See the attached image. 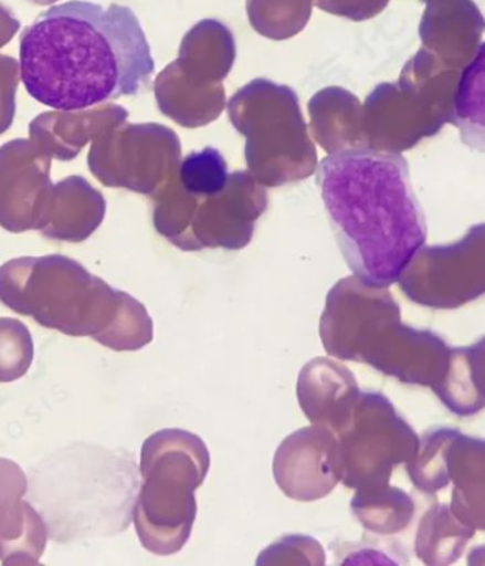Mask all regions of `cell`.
I'll use <instances>...</instances> for the list:
<instances>
[{"label":"cell","instance_id":"30bf717a","mask_svg":"<svg viewBox=\"0 0 485 566\" xmlns=\"http://www.w3.org/2000/svg\"><path fill=\"white\" fill-rule=\"evenodd\" d=\"M450 349L437 334L409 327L399 315L378 328L359 363L400 382L434 389L446 374Z\"/></svg>","mask_w":485,"mask_h":566},{"label":"cell","instance_id":"83f0119b","mask_svg":"<svg viewBox=\"0 0 485 566\" xmlns=\"http://www.w3.org/2000/svg\"><path fill=\"white\" fill-rule=\"evenodd\" d=\"M19 29L20 22L12 10L0 3V49L7 46L10 40L17 36Z\"/></svg>","mask_w":485,"mask_h":566},{"label":"cell","instance_id":"f546056e","mask_svg":"<svg viewBox=\"0 0 485 566\" xmlns=\"http://www.w3.org/2000/svg\"><path fill=\"white\" fill-rule=\"evenodd\" d=\"M423 2H426V3H428V2H432V0H423Z\"/></svg>","mask_w":485,"mask_h":566},{"label":"cell","instance_id":"ba28073f","mask_svg":"<svg viewBox=\"0 0 485 566\" xmlns=\"http://www.w3.org/2000/svg\"><path fill=\"white\" fill-rule=\"evenodd\" d=\"M52 161L30 138L0 147V228L10 233L39 230L54 188Z\"/></svg>","mask_w":485,"mask_h":566},{"label":"cell","instance_id":"e0dca14e","mask_svg":"<svg viewBox=\"0 0 485 566\" xmlns=\"http://www.w3.org/2000/svg\"><path fill=\"white\" fill-rule=\"evenodd\" d=\"M446 475L453 484L454 515L476 531H485V439L454 430L446 452Z\"/></svg>","mask_w":485,"mask_h":566},{"label":"cell","instance_id":"f1b7e54d","mask_svg":"<svg viewBox=\"0 0 485 566\" xmlns=\"http://www.w3.org/2000/svg\"><path fill=\"white\" fill-rule=\"evenodd\" d=\"M32 2L40 4V7H49V4L56 3L59 0H32Z\"/></svg>","mask_w":485,"mask_h":566},{"label":"cell","instance_id":"5b68a950","mask_svg":"<svg viewBox=\"0 0 485 566\" xmlns=\"http://www.w3.org/2000/svg\"><path fill=\"white\" fill-rule=\"evenodd\" d=\"M458 76L420 48L399 82L381 85L368 99L373 148L400 154L452 124Z\"/></svg>","mask_w":485,"mask_h":566},{"label":"cell","instance_id":"d6986e66","mask_svg":"<svg viewBox=\"0 0 485 566\" xmlns=\"http://www.w3.org/2000/svg\"><path fill=\"white\" fill-rule=\"evenodd\" d=\"M476 530L462 523L447 504L436 503L420 520L414 551L426 565L457 563Z\"/></svg>","mask_w":485,"mask_h":566},{"label":"cell","instance_id":"5bb4252c","mask_svg":"<svg viewBox=\"0 0 485 566\" xmlns=\"http://www.w3.org/2000/svg\"><path fill=\"white\" fill-rule=\"evenodd\" d=\"M359 385L345 365L329 358H314L298 375L299 408L313 424L337 433L357 402Z\"/></svg>","mask_w":485,"mask_h":566},{"label":"cell","instance_id":"7c38bea8","mask_svg":"<svg viewBox=\"0 0 485 566\" xmlns=\"http://www.w3.org/2000/svg\"><path fill=\"white\" fill-rule=\"evenodd\" d=\"M28 479L19 464L0 458V560L3 565H38L46 549L48 528L23 495Z\"/></svg>","mask_w":485,"mask_h":566},{"label":"cell","instance_id":"44dd1931","mask_svg":"<svg viewBox=\"0 0 485 566\" xmlns=\"http://www.w3.org/2000/svg\"><path fill=\"white\" fill-rule=\"evenodd\" d=\"M351 510L363 528L375 534L393 535L412 523L414 503L407 491L387 484L355 491Z\"/></svg>","mask_w":485,"mask_h":566},{"label":"cell","instance_id":"6da1fadb","mask_svg":"<svg viewBox=\"0 0 485 566\" xmlns=\"http://www.w3.org/2000/svg\"><path fill=\"white\" fill-rule=\"evenodd\" d=\"M20 78L30 97L76 112L137 95L155 62L134 10L70 0L40 13L19 43Z\"/></svg>","mask_w":485,"mask_h":566},{"label":"cell","instance_id":"7402d4cb","mask_svg":"<svg viewBox=\"0 0 485 566\" xmlns=\"http://www.w3.org/2000/svg\"><path fill=\"white\" fill-rule=\"evenodd\" d=\"M454 430L456 429L429 430L420 438L417 454L407 463L410 482L423 493L436 494L449 485L446 452Z\"/></svg>","mask_w":485,"mask_h":566},{"label":"cell","instance_id":"52a82bcc","mask_svg":"<svg viewBox=\"0 0 485 566\" xmlns=\"http://www.w3.org/2000/svg\"><path fill=\"white\" fill-rule=\"evenodd\" d=\"M410 302L434 310L463 307L485 294V223L458 242L423 245L399 279Z\"/></svg>","mask_w":485,"mask_h":566},{"label":"cell","instance_id":"8fae6325","mask_svg":"<svg viewBox=\"0 0 485 566\" xmlns=\"http://www.w3.org/2000/svg\"><path fill=\"white\" fill-rule=\"evenodd\" d=\"M273 473L288 499L309 503L327 497L341 483L337 436L319 424L289 434L274 455Z\"/></svg>","mask_w":485,"mask_h":566},{"label":"cell","instance_id":"484cf974","mask_svg":"<svg viewBox=\"0 0 485 566\" xmlns=\"http://www.w3.org/2000/svg\"><path fill=\"white\" fill-rule=\"evenodd\" d=\"M19 82L18 60L0 54V135L7 133L14 122Z\"/></svg>","mask_w":485,"mask_h":566},{"label":"cell","instance_id":"8992f818","mask_svg":"<svg viewBox=\"0 0 485 566\" xmlns=\"http://www.w3.org/2000/svg\"><path fill=\"white\" fill-rule=\"evenodd\" d=\"M338 439L339 473L345 488L355 491L382 488L393 470L417 454L420 438L379 392H359Z\"/></svg>","mask_w":485,"mask_h":566},{"label":"cell","instance_id":"277c9868","mask_svg":"<svg viewBox=\"0 0 485 566\" xmlns=\"http://www.w3.org/2000/svg\"><path fill=\"white\" fill-rule=\"evenodd\" d=\"M209 468L207 444L188 430H159L145 440L143 485L133 514L138 538L149 553L169 557L187 545L198 513L194 491Z\"/></svg>","mask_w":485,"mask_h":566},{"label":"cell","instance_id":"9c48e42d","mask_svg":"<svg viewBox=\"0 0 485 566\" xmlns=\"http://www.w3.org/2000/svg\"><path fill=\"white\" fill-rule=\"evenodd\" d=\"M398 313L388 289L365 284L355 275L344 279L329 292L319 322L324 349L334 358L358 363L373 329Z\"/></svg>","mask_w":485,"mask_h":566},{"label":"cell","instance_id":"3957f363","mask_svg":"<svg viewBox=\"0 0 485 566\" xmlns=\"http://www.w3.org/2000/svg\"><path fill=\"white\" fill-rule=\"evenodd\" d=\"M0 303L70 337H92L117 353L154 339L144 304L62 254L18 258L0 265Z\"/></svg>","mask_w":485,"mask_h":566},{"label":"cell","instance_id":"ac0fdd59","mask_svg":"<svg viewBox=\"0 0 485 566\" xmlns=\"http://www.w3.org/2000/svg\"><path fill=\"white\" fill-rule=\"evenodd\" d=\"M450 412L473 416L485 408V335L468 347L450 349L446 374L432 389Z\"/></svg>","mask_w":485,"mask_h":566},{"label":"cell","instance_id":"7a4b0ae2","mask_svg":"<svg viewBox=\"0 0 485 566\" xmlns=\"http://www.w3.org/2000/svg\"><path fill=\"white\" fill-rule=\"evenodd\" d=\"M317 180L355 277L373 287L398 283L428 239L407 159L373 147L339 149L319 163Z\"/></svg>","mask_w":485,"mask_h":566},{"label":"cell","instance_id":"d4e9b609","mask_svg":"<svg viewBox=\"0 0 485 566\" xmlns=\"http://www.w3.org/2000/svg\"><path fill=\"white\" fill-rule=\"evenodd\" d=\"M33 358L34 344L27 325L19 319L0 318V384L24 377Z\"/></svg>","mask_w":485,"mask_h":566},{"label":"cell","instance_id":"4316f807","mask_svg":"<svg viewBox=\"0 0 485 566\" xmlns=\"http://www.w3.org/2000/svg\"><path fill=\"white\" fill-rule=\"evenodd\" d=\"M388 3L389 0H315V4L325 12L357 22L377 17Z\"/></svg>","mask_w":485,"mask_h":566},{"label":"cell","instance_id":"2e32d148","mask_svg":"<svg viewBox=\"0 0 485 566\" xmlns=\"http://www.w3.org/2000/svg\"><path fill=\"white\" fill-rule=\"evenodd\" d=\"M105 200L83 177H67L54 185L39 232L59 242L80 243L102 224Z\"/></svg>","mask_w":485,"mask_h":566},{"label":"cell","instance_id":"cb8c5ba5","mask_svg":"<svg viewBox=\"0 0 485 566\" xmlns=\"http://www.w3.org/2000/svg\"><path fill=\"white\" fill-rule=\"evenodd\" d=\"M313 0H247L250 22L267 36H289L312 17Z\"/></svg>","mask_w":485,"mask_h":566},{"label":"cell","instance_id":"603a6c76","mask_svg":"<svg viewBox=\"0 0 485 566\" xmlns=\"http://www.w3.org/2000/svg\"><path fill=\"white\" fill-rule=\"evenodd\" d=\"M230 178L226 159L213 147L188 154L179 165L182 188L193 197L222 195L228 189Z\"/></svg>","mask_w":485,"mask_h":566},{"label":"cell","instance_id":"ffe728a7","mask_svg":"<svg viewBox=\"0 0 485 566\" xmlns=\"http://www.w3.org/2000/svg\"><path fill=\"white\" fill-rule=\"evenodd\" d=\"M452 124L466 147L485 154V42L460 72Z\"/></svg>","mask_w":485,"mask_h":566},{"label":"cell","instance_id":"4fadbf2b","mask_svg":"<svg viewBox=\"0 0 485 566\" xmlns=\"http://www.w3.org/2000/svg\"><path fill=\"white\" fill-rule=\"evenodd\" d=\"M484 32L485 19L473 0H432L419 27L422 49L454 72L476 56Z\"/></svg>","mask_w":485,"mask_h":566},{"label":"cell","instance_id":"9a60e30c","mask_svg":"<svg viewBox=\"0 0 485 566\" xmlns=\"http://www.w3.org/2000/svg\"><path fill=\"white\" fill-rule=\"evenodd\" d=\"M124 117V109L115 105L42 113L29 124V137L53 159L72 161L92 139Z\"/></svg>","mask_w":485,"mask_h":566}]
</instances>
